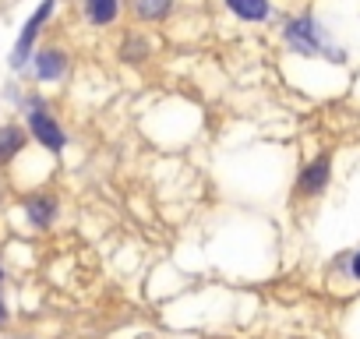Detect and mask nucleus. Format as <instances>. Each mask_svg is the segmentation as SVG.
<instances>
[{
  "instance_id": "f257e3e1",
  "label": "nucleus",
  "mask_w": 360,
  "mask_h": 339,
  "mask_svg": "<svg viewBox=\"0 0 360 339\" xmlns=\"http://www.w3.org/2000/svg\"><path fill=\"white\" fill-rule=\"evenodd\" d=\"M286 39H290L300 53H318V50H321V32H318V25H314V18H311V15H304V18L290 22Z\"/></svg>"
},
{
  "instance_id": "f03ea898",
  "label": "nucleus",
  "mask_w": 360,
  "mask_h": 339,
  "mask_svg": "<svg viewBox=\"0 0 360 339\" xmlns=\"http://www.w3.org/2000/svg\"><path fill=\"white\" fill-rule=\"evenodd\" d=\"M50 11H53V0H46V4L29 18V25H25V32H22V39H18V46H15V53H11V64L15 68H22L25 60H29V53H32V43H36V36H39V25L50 18Z\"/></svg>"
},
{
  "instance_id": "7ed1b4c3",
  "label": "nucleus",
  "mask_w": 360,
  "mask_h": 339,
  "mask_svg": "<svg viewBox=\"0 0 360 339\" xmlns=\"http://www.w3.org/2000/svg\"><path fill=\"white\" fill-rule=\"evenodd\" d=\"M29 127H32V134H36L46 148H53V152L64 148V131H60V124H57L53 117H46L43 110H36V113L29 117Z\"/></svg>"
},
{
  "instance_id": "20e7f679",
  "label": "nucleus",
  "mask_w": 360,
  "mask_h": 339,
  "mask_svg": "<svg viewBox=\"0 0 360 339\" xmlns=\"http://www.w3.org/2000/svg\"><path fill=\"white\" fill-rule=\"evenodd\" d=\"M328 166H332V159H328V155H318V159H311V162L304 166V174H300V188H304L307 195H318V191L328 184Z\"/></svg>"
},
{
  "instance_id": "39448f33",
  "label": "nucleus",
  "mask_w": 360,
  "mask_h": 339,
  "mask_svg": "<svg viewBox=\"0 0 360 339\" xmlns=\"http://www.w3.org/2000/svg\"><path fill=\"white\" fill-rule=\"evenodd\" d=\"M226 8L240 18V22H265L272 4L269 0H226Z\"/></svg>"
},
{
  "instance_id": "423d86ee",
  "label": "nucleus",
  "mask_w": 360,
  "mask_h": 339,
  "mask_svg": "<svg viewBox=\"0 0 360 339\" xmlns=\"http://www.w3.org/2000/svg\"><path fill=\"white\" fill-rule=\"evenodd\" d=\"M68 71V53L64 50H43L39 57H36V75L39 78H60Z\"/></svg>"
},
{
  "instance_id": "0eeeda50",
  "label": "nucleus",
  "mask_w": 360,
  "mask_h": 339,
  "mask_svg": "<svg viewBox=\"0 0 360 339\" xmlns=\"http://www.w3.org/2000/svg\"><path fill=\"white\" fill-rule=\"evenodd\" d=\"M120 15V0H85V18L92 25H110Z\"/></svg>"
},
{
  "instance_id": "6e6552de",
  "label": "nucleus",
  "mask_w": 360,
  "mask_h": 339,
  "mask_svg": "<svg viewBox=\"0 0 360 339\" xmlns=\"http://www.w3.org/2000/svg\"><path fill=\"white\" fill-rule=\"evenodd\" d=\"M131 8L141 22H162L173 11V0H131Z\"/></svg>"
},
{
  "instance_id": "1a4fd4ad",
  "label": "nucleus",
  "mask_w": 360,
  "mask_h": 339,
  "mask_svg": "<svg viewBox=\"0 0 360 339\" xmlns=\"http://www.w3.org/2000/svg\"><path fill=\"white\" fill-rule=\"evenodd\" d=\"M25 209H29V219H32L36 226H50L53 216H57V202H53V198H32Z\"/></svg>"
},
{
  "instance_id": "9d476101",
  "label": "nucleus",
  "mask_w": 360,
  "mask_h": 339,
  "mask_svg": "<svg viewBox=\"0 0 360 339\" xmlns=\"http://www.w3.org/2000/svg\"><path fill=\"white\" fill-rule=\"evenodd\" d=\"M22 145H25V131L22 127H0V162H8Z\"/></svg>"
},
{
  "instance_id": "9b49d317",
  "label": "nucleus",
  "mask_w": 360,
  "mask_h": 339,
  "mask_svg": "<svg viewBox=\"0 0 360 339\" xmlns=\"http://www.w3.org/2000/svg\"><path fill=\"white\" fill-rule=\"evenodd\" d=\"M120 53H124V60H131V64H134V60H145V57H148V43L138 39V36H131V39L124 43Z\"/></svg>"
},
{
  "instance_id": "f8f14e48",
  "label": "nucleus",
  "mask_w": 360,
  "mask_h": 339,
  "mask_svg": "<svg viewBox=\"0 0 360 339\" xmlns=\"http://www.w3.org/2000/svg\"><path fill=\"white\" fill-rule=\"evenodd\" d=\"M349 272H353V276H356V279H360V251H356V255H353V262H349Z\"/></svg>"
},
{
  "instance_id": "ddd939ff",
  "label": "nucleus",
  "mask_w": 360,
  "mask_h": 339,
  "mask_svg": "<svg viewBox=\"0 0 360 339\" xmlns=\"http://www.w3.org/2000/svg\"><path fill=\"white\" fill-rule=\"evenodd\" d=\"M0 321H4V304H0Z\"/></svg>"
}]
</instances>
